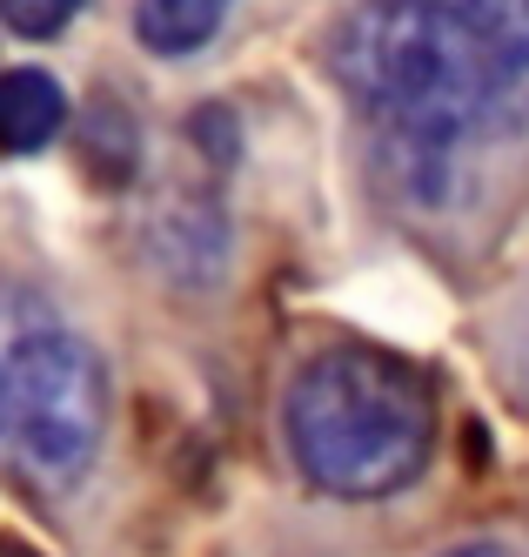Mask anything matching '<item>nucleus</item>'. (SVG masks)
Here are the masks:
<instances>
[{
    "mask_svg": "<svg viewBox=\"0 0 529 557\" xmlns=\"http://www.w3.org/2000/svg\"><path fill=\"white\" fill-rule=\"evenodd\" d=\"M67 122V88L54 82L48 67H14L8 88H0V135H8L14 154L48 148Z\"/></svg>",
    "mask_w": 529,
    "mask_h": 557,
    "instance_id": "nucleus-4",
    "label": "nucleus"
},
{
    "mask_svg": "<svg viewBox=\"0 0 529 557\" xmlns=\"http://www.w3.org/2000/svg\"><path fill=\"white\" fill-rule=\"evenodd\" d=\"M450 557H516V550H503V544H456Z\"/></svg>",
    "mask_w": 529,
    "mask_h": 557,
    "instance_id": "nucleus-7",
    "label": "nucleus"
},
{
    "mask_svg": "<svg viewBox=\"0 0 529 557\" xmlns=\"http://www.w3.org/2000/svg\"><path fill=\"white\" fill-rule=\"evenodd\" d=\"M281 436L322 497L362 504L423 476L436 444V404L402 356L336 343L295 370L289 404H281Z\"/></svg>",
    "mask_w": 529,
    "mask_h": 557,
    "instance_id": "nucleus-2",
    "label": "nucleus"
},
{
    "mask_svg": "<svg viewBox=\"0 0 529 557\" xmlns=\"http://www.w3.org/2000/svg\"><path fill=\"white\" fill-rule=\"evenodd\" d=\"M0 436L34 491H67L108 444V363L48 302L14 289L0 349Z\"/></svg>",
    "mask_w": 529,
    "mask_h": 557,
    "instance_id": "nucleus-3",
    "label": "nucleus"
},
{
    "mask_svg": "<svg viewBox=\"0 0 529 557\" xmlns=\"http://www.w3.org/2000/svg\"><path fill=\"white\" fill-rule=\"evenodd\" d=\"M0 14L21 41H54V34L80 14V0H0Z\"/></svg>",
    "mask_w": 529,
    "mask_h": 557,
    "instance_id": "nucleus-6",
    "label": "nucleus"
},
{
    "mask_svg": "<svg viewBox=\"0 0 529 557\" xmlns=\"http://www.w3.org/2000/svg\"><path fill=\"white\" fill-rule=\"evenodd\" d=\"M336 82L395 188L436 202L463 148L529 135V0H362L336 27Z\"/></svg>",
    "mask_w": 529,
    "mask_h": 557,
    "instance_id": "nucleus-1",
    "label": "nucleus"
},
{
    "mask_svg": "<svg viewBox=\"0 0 529 557\" xmlns=\"http://www.w3.org/2000/svg\"><path fill=\"white\" fill-rule=\"evenodd\" d=\"M228 14V0H141L135 34L148 54H194L215 41V27Z\"/></svg>",
    "mask_w": 529,
    "mask_h": 557,
    "instance_id": "nucleus-5",
    "label": "nucleus"
}]
</instances>
